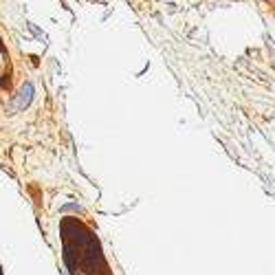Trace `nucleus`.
Wrapping results in <instances>:
<instances>
[{"mask_svg": "<svg viewBox=\"0 0 275 275\" xmlns=\"http://www.w3.org/2000/svg\"><path fill=\"white\" fill-rule=\"evenodd\" d=\"M31 97H33V84L27 82L25 86L20 88V93H18V99H16V103H13V108H16V110L27 108L29 106V102H31Z\"/></svg>", "mask_w": 275, "mask_h": 275, "instance_id": "obj_1", "label": "nucleus"}]
</instances>
